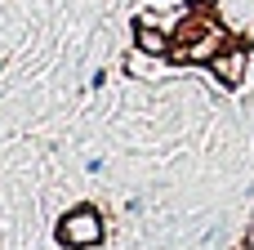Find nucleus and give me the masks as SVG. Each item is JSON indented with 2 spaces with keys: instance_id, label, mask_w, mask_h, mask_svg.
<instances>
[{
  "instance_id": "obj_4",
  "label": "nucleus",
  "mask_w": 254,
  "mask_h": 250,
  "mask_svg": "<svg viewBox=\"0 0 254 250\" xmlns=\"http://www.w3.org/2000/svg\"><path fill=\"white\" fill-rule=\"evenodd\" d=\"M246 250H254V242H250V246H246Z\"/></svg>"
},
{
  "instance_id": "obj_3",
  "label": "nucleus",
  "mask_w": 254,
  "mask_h": 250,
  "mask_svg": "<svg viewBox=\"0 0 254 250\" xmlns=\"http://www.w3.org/2000/svg\"><path fill=\"white\" fill-rule=\"evenodd\" d=\"M138 49L143 54H170V36L156 31L152 22H138Z\"/></svg>"
},
{
  "instance_id": "obj_1",
  "label": "nucleus",
  "mask_w": 254,
  "mask_h": 250,
  "mask_svg": "<svg viewBox=\"0 0 254 250\" xmlns=\"http://www.w3.org/2000/svg\"><path fill=\"white\" fill-rule=\"evenodd\" d=\"M58 242H63V246H98V242H103V219H98V210H89V206L71 210V215L58 224Z\"/></svg>"
},
{
  "instance_id": "obj_2",
  "label": "nucleus",
  "mask_w": 254,
  "mask_h": 250,
  "mask_svg": "<svg viewBox=\"0 0 254 250\" xmlns=\"http://www.w3.org/2000/svg\"><path fill=\"white\" fill-rule=\"evenodd\" d=\"M210 67H214V76H219L228 89H237V85H241V76H246V45L219 49V54L210 58Z\"/></svg>"
}]
</instances>
